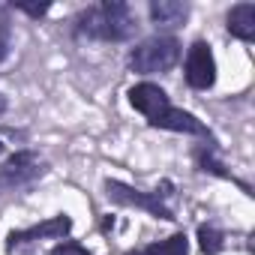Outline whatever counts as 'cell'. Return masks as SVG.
Here are the masks:
<instances>
[{"label":"cell","mask_w":255,"mask_h":255,"mask_svg":"<svg viewBox=\"0 0 255 255\" xmlns=\"http://www.w3.org/2000/svg\"><path fill=\"white\" fill-rule=\"evenodd\" d=\"M102 189H105V198H108L111 204H117V207H138V210L150 213L153 219H165V222H174V219H177L174 210H171V204H165V201L156 198L153 192L135 189V186H129V183L111 180V177L102 183Z\"/></svg>","instance_id":"5"},{"label":"cell","mask_w":255,"mask_h":255,"mask_svg":"<svg viewBox=\"0 0 255 255\" xmlns=\"http://www.w3.org/2000/svg\"><path fill=\"white\" fill-rule=\"evenodd\" d=\"M126 99L129 105L147 120V126L153 129H165V132H177V135H192V138H201V141H216L210 126L204 120H198L192 111H183L177 108L168 93L153 84V81H138L126 90Z\"/></svg>","instance_id":"1"},{"label":"cell","mask_w":255,"mask_h":255,"mask_svg":"<svg viewBox=\"0 0 255 255\" xmlns=\"http://www.w3.org/2000/svg\"><path fill=\"white\" fill-rule=\"evenodd\" d=\"M180 57H183L180 39L174 33H156L129 48L126 66L138 75H162V72H171L180 63Z\"/></svg>","instance_id":"3"},{"label":"cell","mask_w":255,"mask_h":255,"mask_svg":"<svg viewBox=\"0 0 255 255\" xmlns=\"http://www.w3.org/2000/svg\"><path fill=\"white\" fill-rule=\"evenodd\" d=\"M48 255H93V252H90L81 240H69V237H66V240H57V243L48 249Z\"/></svg>","instance_id":"14"},{"label":"cell","mask_w":255,"mask_h":255,"mask_svg":"<svg viewBox=\"0 0 255 255\" xmlns=\"http://www.w3.org/2000/svg\"><path fill=\"white\" fill-rule=\"evenodd\" d=\"M69 33L87 42H129L138 33V15L126 0H102L72 18Z\"/></svg>","instance_id":"2"},{"label":"cell","mask_w":255,"mask_h":255,"mask_svg":"<svg viewBox=\"0 0 255 255\" xmlns=\"http://www.w3.org/2000/svg\"><path fill=\"white\" fill-rule=\"evenodd\" d=\"M9 12H21L27 18H45L51 12V3H9Z\"/></svg>","instance_id":"15"},{"label":"cell","mask_w":255,"mask_h":255,"mask_svg":"<svg viewBox=\"0 0 255 255\" xmlns=\"http://www.w3.org/2000/svg\"><path fill=\"white\" fill-rule=\"evenodd\" d=\"M123 255H189V237L186 231H174L165 240L147 243V246H135V249H126Z\"/></svg>","instance_id":"11"},{"label":"cell","mask_w":255,"mask_h":255,"mask_svg":"<svg viewBox=\"0 0 255 255\" xmlns=\"http://www.w3.org/2000/svg\"><path fill=\"white\" fill-rule=\"evenodd\" d=\"M99 228H102L105 234H111V231H114V216H102V225H99Z\"/></svg>","instance_id":"16"},{"label":"cell","mask_w":255,"mask_h":255,"mask_svg":"<svg viewBox=\"0 0 255 255\" xmlns=\"http://www.w3.org/2000/svg\"><path fill=\"white\" fill-rule=\"evenodd\" d=\"M183 78L192 90H210L216 84V57H213V48L207 39H195L186 48Z\"/></svg>","instance_id":"7"},{"label":"cell","mask_w":255,"mask_h":255,"mask_svg":"<svg viewBox=\"0 0 255 255\" xmlns=\"http://www.w3.org/2000/svg\"><path fill=\"white\" fill-rule=\"evenodd\" d=\"M69 231H72V216H69V213H57V216H48V219H42V222H36V225H30V228H15V231H9L3 249H6V255H15V252L33 246V243H39V240H66Z\"/></svg>","instance_id":"6"},{"label":"cell","mask_w":255,"mask_h":255,"mask_svg":"<svg viewBox=\"0 0 255 255\" xmlns=\"http://www.w3.org/2000/svg\"><path fill=\"white\" fill-rule=\"evenodd\" d=\"M195 237H198V249L201 255H219L225 249V231L213 222H201L195 228Z\"/></svg>","instance_id":"12"},{"label":"cell","mask_w":255,"mask_h":255,"mask_svg":"<svg viewBox=\"0 0 255 255\" xmlns=\"http://www.w3.org/2000/svg\"><path fill=\"white\" fill-rule=\"evenodd\" d=\"M225 30L234 39L252 45L255 42V3H249V0L246 3H234L225 15Z\"/></svg>","instance_id":"10"},{"label":"cell","mask_w":255,"mask_h":255,"mask_svg":"<svg viewBox=\"0 0 255 255\" xmlns=\"http://www.w3.org/2000/svg\"><path fill=\"white\" fill-rule=\"evenodd\" d=\"M12 51V21H9V6H0V63Z\"/></svg>","instance_id":"13"},{"label":"cell","mask_w":255,"mask_h":255,"mask_svg":"<svg viewBox=\"0 0 255 255\" xmlns=\"http://www.w3.org/2000/svg\"><path fill=\"white\" fill-rule=\"evenodd\" d=\"M3 153H6V144H3V141H0V156H3Z\"/></svg>","instance_id":"18"},{"label":"cell","mask_w":255,"mask_h":255,"mask_svg":"<svg viewBox=\"0 0 255 255\" xmlns=\"http://www.w3.org/2000/svg\"><path fill=\"white\" fill-rule=\"evenodd\" d=\"M147 15L150 24H156V30H177L189 18V3H183V0H150Z\"/></svg>","instance_id":"9"},{"label":"cell","mask_w":255,"mask_h":255,"mask_svg":"<svg viewBox=\"0 0 255 255\" xmlns=\"http://www.w3.org/2000/svg\"><path fill=\"white\" fill-rule=\"evenodd\" d=\"M192 159H195V168H198V171L213 174V177H219V180H231V183H237L246 195H252V186L243 183V180H237V177L225 168V162L219 159V147H216V141H201V144H195Z\"/></svg>","instance_id":"8"},{"label":"cell","mask_w":255,"mask_h":255,"mask_svg":"<svg viewBox=\"0 0 255 255\" xmlns=\"http://www.w3.org/2000/svg\"><path fill=\"white\" fill-rule=\"evenodd\" d=\"M45 174H48V162L36 150H15L3 165H0V195H12V192L30 189Z\"/></svg>","instance_id":"4"},{"label":"cell","mask_w":255,"mask_h":255,"mask_svg":"<svg viewBox=\"0 0 255 255\" xmlns=\"http://www.w3.org/2000/svg\"><path fill=\"white\" fill-rule=\"evenodd\" d=\"M6 108H9V102H6V96L0 93V114H6Z\"/></svg>","instance_id":"17"}]
</instances>
